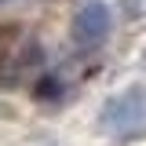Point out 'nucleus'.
<instances>
[{
    "instance_id": "obj_2",
    "label": "nucleus",
    "mask_w": 146,
    "mask_h": 146,
    "mask_svg": "<svg viewBox=\"0 0 146 146\" xmlns=\"http://www.w3.org/2000/svg\"><path fill=\"white\" fill-rule=\"evenodd\" d=\"M110 29H113V15H110V7L102 0L80 4L73 22H70V36H73V44H80V48H99L110 36Z\"/></svg>"
},
{
    "instance_id": "obj_1",
    "label": "nucleus",
    "mask_w": 146,
    "mask_h": 146,
    "mask_svg": "<svg viewBox=\"0 0 146 146\" xmlns=\"http://www.w3.org/2000/svg\"><path fill=\"white\" fill-rule=\"evenodd\" d=\"M99 128L113 139H135L146 128V88L131 84V88L110 95L99 113Z\"/></svg>"
},
{
    "instance_id": "obj_3",
    "label": "nucleus",
    "mask_w": 146,
    "mask_h": 146,
    "mask_svg": "<svg viewBox=\"0 0 146 146\" xmlns=\"http://www.w3.org/2000/svg\"><path fill=\"white\" fill-rule=\"evenodd\" d=\"M11 40H15V29L4 26V29H0V62H4V55H7V48H11Z\"/></svg>"
}]
</instances>
